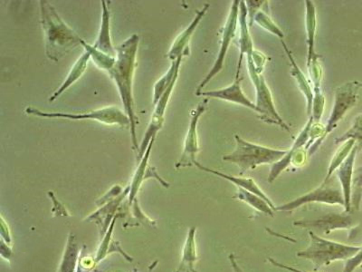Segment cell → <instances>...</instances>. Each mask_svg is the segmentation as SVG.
<instances>
[{"instance_id": "1", "label": "cell", "mask_w": 362, "mask_h": 272, "mask_svg": "<svg viewBox=\"0 0 362 272\" xmlns=\"http://www.w3.org/2000/svg\"><path fill=\"white\" fill-rule=\"evenodd\" d=\"M139 42H140V38L134 34L124 43L118 45L116 47L115 63L107 72L117 86L119 96L124 103V112L130 119L132 142L134 148H138L137 135H136L138 118L135 113L132 85H134L136 54H137Z\"/></svg>"}, {"instance_id": "2", "label": "cell", "mask_w": 362, "mask_h": 272, "mask_svg": "<svg viewBox=\"0 0 362 272\" xmlns=\"http://www.w3.org/2000/svg\"><path fill=\"white\" fill-rule=\"evenodd\" d=\"M40 3V21L45 35V55L54 62H58L69 52L85 44L66 22L61 18L56 8L45 0Z\"/></svg>"}, {"instance_id": "3", "label": "cell", "mask_w": 362, "mask_h": 272, "mask_svg": "<svg viewBox=\"0 0 362 272\" xmlns=\"http://www.w3.org/2000/svg\"><path fill=\"white\" fill-rule=\"evenodd\" d=\"M237 147L230 154L225 155L223 160L238 165L241 174L248 170H254L262 164L276 163L287 153V150L262 147L244 140L239 135H235Z\"/></svg>"}, {"instance_id": "4", "label": "cell", "mask_w": 362, "mask_h": 272, "mask_svg": "<svg viewBox=\"0 0 362 272\" xmlns=\"http://www.w3.org/2000/svg\"><path fill=\"white\" fill-rule=\"evenodd\" d=\"M309 235L311 238L310 245L303 251L298 252L297 256L311 261L317 267L328 266L332 262L347 260L354 257L361 249L360 247L322 239L313 232H310Z\"/></svg>"}, {"instance_id": "5", "label": "cell", "mask_w": 362, "mask_h": 272, "mask_svg": "<svg viewBox=\"0 0 362 272\" xmlns=\"http://www.w3.org/2000/svg\"><path fill=\"white\" fill-rule=\"evenodd\" d=\"M28 115L37 116L42 118H59L74 120H93L107 125L131 126L130 119L125 112L115 106H109L88 113H64V112H44L35 108H27L25 110Z\"/></svg>"}, {"instance_id": "6", "label": "cell", "mask_w": 362, "mask_h": 272, "mask_svg": "<svg viewBox=\"0 0 362 272\" xmlns=\"http://www.w3.org/2000/svg\"><path fill=\"white\" fill-rule=\"evenodd\" d=\"M239 6L240 1L239 0H234L232 2L230 12H229L228 21H226L224 28H223L221 50H219L218 57L215 61L214 66L210 69L209 73L206 74L205 79L199 84L198 89H197L196 96L202 92V89L209 83V81L221 72L223 66H224L225 58L226 53H228L229 45L235 37V32H237L238 22L239 18Z\"/></svg>"}, {"instance_id": "7", "label": "cell", "mask_w": 362, "mask_h": 272, "mask_svg": "<svg viewBox=\"0 0 362 272\" xmlns=\"http://www.w3.org/2000/svg\"><path fill=\"white\" fill-rule=\"evenodd\" d=\"M360 83H346L339 86L335 91L334 108H332L331 116L325 126V134L323 135L322 141L327 137L329 132L334 130L337 125L344 118L346 113L354 108L358 100V89Z\"/></svg>"}, {"instance_id": "8", "label": "cell", "mask_w": 362, "mask_h": 272, "mask_svg": "<svg viewBox=\"0 0 362 272\" xmlns=\"http://www.w3.org/2000/svg\"><path fill=\"white\" fill-rule=\"evenodd\" d=\"M209 99L202 100L194 110L192 121H190L189 130H187L185 142H184V150L180 161L176 164V168L189 167L197 163L196 155L199 152L198 140V124L199 118L206 111Z\"/></svg>"}, {"instance_id": "9", "label": "cell", "mask_w": 362, "mask_h": 272, "mask_svg": "<svg viewBox=\"0 0 362 272\" xmlns=\"http://www.w3.org/2000/svg\"><path fill=\"white\" fill-rule=\"evenodd\" d=\"M311 203H321L326 204H339L345 207V200L344 194L341 191L335 189V188L326 186V183H322L321 187L312 191L305 196L299 197L292 202L283 204L279 207H276V210L278 212H292V210L299 208L302 205Z\"/></svg>"}, {"instance_id": "10", "label": "cell", "mask_w": 362, "mask_h": 272, "mask_svg": "<svg viewBox=\"0 0 362 272\" xmlns=\"http://www.w3.org/2000/svg\"><path fill=\"white\" fill-rule=\"evenodd\" d=\"M255 89L257 90V103H255V106H257V113H259L262 121L279 125L280 128L291 134L289 126L286 125V123L284 121L276 111L273 98H272L269 87H268L266 79L262 74L259 83L255 86Z\"/></svg>"}, {"instance_id": "11", "label": "cell", "mask_w": 362, "mask_h": 272, "mask_svg": "<svg viewBox=\"0 0 362 272\" xmlns=\"http://www.w3.org/2000/svg\"><path fill=\"white\" fill-rule=\"evenodd\" d=\"M209 8V5L206 4L203 6L202 11H197L196 17L194 18L189 27H187L185 30H184L182 33L176 38L175 42H174L173 47L170 48L169 54H168V57L170 58L171 62L176 61L177 58H180V57L189 56V41L192 40L194 32H195L196 28H198V26L199 25L200 21H202L204 16L206 14V12H208Z\"/></svg>"}, {"instance_id": "12", "label": "cell", "mask_w": 362, "mask_h": 272, "mask_svg": "<svg viewBox=\"0 0 362 272\" xmlns=\"http://www.w3.org/2000/svg\"><path fill=\"white\" fill-rule=\"evenodd\" d=\"M243 79H235L231 86L219 90L206 91L199 94L198 96H205L206 98H215L224 100V101L238 103V105L245 106V108L254 110L257 113V106L245 96L243 90L240 86L241 81Z\"/></svg>"}, {"instance_id": "13", "label": "cell", "mask_w": 362, "mask_h": 272, "mask_svg": "<svg viewBox=\"0 0 362 272\" xmlns=\"http://www.w3.org/2000/svg\"><path fill=\"white\" fill-rule=\"evenodd\" d=\"M313 123V120L311 116H310L305 128H303L302 132H300L296 140L294 141L293 147L291 148L290 150H287V153L282 159H280L279 161H277L276 163L272 165L269 176H268V183H273L289 165L292 164L294 153L302 148L303 145L307 144L310 138V128H311Z\"/></svg>"}, {"instance_id": "14", "label": "cell", "mask_w": 362, "mask_h": 272, "mask_svg": "<svg viewBox=\"0 0 362 272\" xmlns=\"http://www.w3.org/2000/svg\"><path fill=\"white\" fill-rule=\"evenodd\" d=\"M247 8L245 1H240L239 6V18L238 21L240 23V35H239L238 47L240 53H239L238 66L237 70V76L235 79H240V68L242 60L245 56H252L254 52L253 41H252L251 35L249 34L247 26Z\"/></svg>"}, {"instance_id": "15", "label": "cell", "mask_w": 362, "mask_h": 272, "mask_svg": "<svg viewBox=\"0 0 362 272\" xmlns=\"http://www.w3.org/2000/svg\"><path fill=\"white\" fill-rule=\"evenodd\" d=\"M358 150L356 147L352 149L351 154L345 159L344 163L341 164L336 171L339 183L341 184L342 194H344L345 200V210L349 212L351 210V183L354 178V163L356 159Z\"/></svg>"}, {"instance_id": "16", "label": "cell", "mask_w": 362, "mask_h": 272, "mask_svg": "<svg viewBox=\"0 0 362 272\" xmlns=\"http://www.w3.org/2000/svg\"><path fill=\"white\" fill-rule=\"evenodd\" d=\"M195 165L200 170L205 171L206 173L215 174L216 176L223 178V179L228 180L230 181V183L235 184L238 188H242V189L247 190L248 192L257 194V196H259L262 199L266 200L273 210H276V207L274 205V203H272V200L268 198L263 191L257 186V184L255 183L253 179H250V178H241L228 176V174L221 173V171L210 169V168L203 166V165L198 163V162H197Z\"/></svg>"}, {"instance_id": "17", "label": "cell", "mask_w": 362, "mask_h": 272, "mask_svg": "<svg viewBox=\"0 0 362 272\" xmlns=\"http://www.w3.org/2000/svg\"><path fill=\"white\" fill-rule=\"evenodd\" d=\"M107 3L105 0L101 1L103 8L101 28L93 47L108 56L116 57V48L112 45L111 33H110V11Z\"/></svg>"}, {"instance_id": "18", "label": "cell", "mask_w": 362, "mask_h": 272, "mask_svg": "<svg viewBox=\"0 0 362 272\" xmlns=\"http://www.w3.org/2000/svg\"><path fill=\"white\" fill-rule=\"evenodd\" d=\"M281 41H282L284 50L286 52L287 57H288L291 62V74H292L294 79H296L297 84H298L299 89L302 91L303 96H305L307 101V113L311 116L313 102V89H312L311 85H310L308 81H307L305 74L302 72L298 64H297L296 60H294L292 52L290 51L288 47H287L286 43H284V40Z\"/></svg>"}, {"instance_id": "19", "label": "cell", "mask_w": 362, "mask_h": 272, "mask_svg": "<svg viewBox=\"0 0 362 272\" xmlns=\"http://www.w3.org/2000/svg\"><path fill=\"white\" fill-rule=\"evenodd\" d=\"M90 60V55L89 52L85 50L82 56L77 60L76 64L71 68L70 72L68 74L66 79L64 80L62 86L54 93L53 96H50L49 102H54V100H57L58 97L62 95L64 91H66L70 86H72L77 80H79L81 77H82L83 74L86 72L87 66H88Z\"/></svg>"}, {"instance_id": "20", "label": "cell", "mask_w": 362, "mask_h": 272, "mask_svg": "<svg viewBox=\"0 0 362 272\" xmlns=\"http://www.w3.org/2000/svg\"><path fill=\"white\" fill-rule=\"evenodd\" d=\"M196 227H192L187 233L185 246L183 249L182 259L175 272H198L194 268V264L198 261L195 244Z\"/></svg>"}, {"instance_id": "21", "label": "cell", "mask_w": 362, "mask_h": 272, "mask_svg": "<svg viewBox=\"0 0 362 272\" xmlns=\"http://www.w3.org/2000/svg\"><path fill=\"white\" fill-rule=\"evenodd\" d=\"M305 28L307 35V45H308V57L307 62L315 56V34H316V11L315 3L305 1Z\"/></svg>"}, {"instance_id": "22", "label": "cell", "mask_w": 362, "mask_h": 272, "mask_svg": "<svg viewBox=\"0 0 362 272\" xmlns=\"http://www.w3.org/2000/svg\"><path fill=\"white\" fill-rule=\"evenodd\" d=\"M184 57L177 58L176 61L171 62L170 67L167 73L160 80L157 81L154 86L153 105H156L158 100L163 96L165 91L168 89L176 77H179L180 67Z\"/></svg>"}, {"instance_id": "23", "label": "cell", "mask_w": 362, "mask_h": 272, "mask_svg": "<svg viewBox=\"0 0 362 272\" xmlns=\"http://www.w3.org/2000/svg\"><path fill=\"white\" fill-rule=\"evenodd\" d=\"M242 202L247 203L248 205L253 207L254 209L257 210L258 212H263L264 215L273 217V209L271 208L269 204L266 200L257 196V194L248 192V191L238 188L237 194L235 196Z\"/></svg>"}, {"instance_id": "24", "label": "cell", "mask_w": 362, "mask_h": 272, "mask_svg": "<svg viewBox=\"0 0 362 272\" xmlns=\"http://www.w3.org/2000/svg\"><path fill=\"white\" fill-rule=\"evenodd\" d=\"M155 138L151 141L150 145L147 149L146 153H145L144 157H142L141 160L140 164L137 168V170L135 171V174L134 176V180H132V186H130V200L132 202L134 200L136 193H137L139 188H140L142 181L146 180V174L148 170V158H150V154L151 151V148H153V145L154 144Z\"/></svg>"}, {"instance_id": "25", "label": "cell", "mask_w": 362, "mask_h": 272, "mask_svg": "<svg viewBox=\"0 0 362 272\" xmlns=\"http://www.w3.org/2000/svg\"><path fill=\"white\" fill-rule=\"evenodd\" d=\"M355 144H356V142H355L354 139H350V140L344 142V144L341 145V147L339 149L337 153H336L334 158H332L328 168L327 176H326L323 183H327V181L329 180V178L332 177V174H334V171H337L338 168L341 166V164L345 161V159L351 154Z\"/></svg>"}, {"instance_id": "26", "label": "cell", "mask_w": 362, "mask_h": 272, "mask_svg": "<svg viewBox=\"0 0 362 272\" xmlns=\"http://www.w3.org/2000/svg\"><path fill=\"white\" fill-rule=\"evenodd\" d=\"M354 139L356 144L358 153L362 150V113L354 120V125L344 135L335 139V144H342L346 141Z\"/></svg>"}, {"instance_id": "27", "label": "cell", "mask_w": 362, "mask_h": 272, "mask_svg": "<svg viewBox=\"0 0 362 272\" xmlns=\"http://www.w3.org/2000/svg\"><path fill=\"white\" fill-rule=\"evenodd\" d=\"M320 58H321V56H319V55L316 54L315 56L312 58L311 61L307 62L310 79H311L313 83V93L320 92V91H322L321 83L323 71Z\"/></svg>"}, {"instance_id": "28", "label": "cell", "mask_w": 362, "mask_h": 272, "mask_svg": "<svg viewBox=\"0 0 362 272\" xmlns=\"http://www.w3.org/2000/svg\"><path fill=\"white\" fill-rule=\"evenodd\" d=\"M254 21L257 22L260 27L269 31L270 33L277 35L278 38H281V40H283L284 38V32L274 24V22L272 21L267 13L260 11H257V14L255 16Z\"/></svg>"}, {"instance_id": "29", "label": "cell", "mask_w": 362, "mask_h": 272, "mask_svg": "<svg viewBox=\"0 0 362 272\" xmlns=\"http://www.w3.org/2000/svg\"><path fill=\"white\" fill-rule=\"evenodd\" d=\"M325 97L323 96L322 91L313 93V102L311 118L313 123H319L322 119L323 112H325Z\"/></svg>"}, {"instance_id": "30", "label": "cell", "mask_w": 362, "mask_h": 272, "mask_svg": "<svg viewBox=\"0 0 362 272\" xmlns=\"http://www.w3.org/2000/svg\"><path fill=\"white\" fill-rule=\"evenodd\" d=\"M245 3H247L249 26L252 27V25H253L255 16L257 14V11H258V8H259L261 6H263L264 1H262V0L261 1H251V0H249V1Z\"/></svg>"}, {"instance_id": "31", "label": "cell", "mask_w": 362, "mask_h": 272, "mask_svg": "<svg viewBox=\"0 0 362 272\" xmlns=\"http://www.w3.org/2000/svg\"><path fill=\"white\" fill-rule=\"evenodd\" d=\"M252 58H253L255 69H257L258 74H261L262 72H263L267 57L264 56V54L260 53V52L254 50Z\"/></svg>"}, {"instance_id": "32", "label": "cell", "mask_w": 362, "mask_h": 272, "mask_svg": "<svg viewBox=\"0 0 362 272\" xmlns=\"http://www.w3.org/2000/svg\"><path fill=\"white\" fill-rule=\"evenodd\" d=\"M354 186L355 187V193H361L362 192V166L358 167L354 174Z\"/></svg>"}, {"instance_id": "33", "label": "cell", "mask_w": 362, "mask_h": 272, "mask_svg": "<svg viewBox=\"0 0 362 272\" xmlns=\"http://www.w3.org/2000/svg\"><path fill=\"white\" fill-rule=\"evenodd\" d=\"M268 261H269L272 264L274 265V266H276V267L281 268H284V270L289 271L291 272H307V271L297 270V268L288 266V265H286V264H280V262H277L271 258L268 259Z\"/></svg>"}, {"instance_id": "34", "label": "cell", "mask_w": 362, "mask_h": 272, "mask_svg": "<svg viewBox=\"0 0 362 272\" xmlns=\"http://www.w3.org/2000/svg\"><path fill=\"white\" fill-rule=\"evenodd\" d=\"M229 261H230L231 266L234 272H244L242 268L238 266L237 261H235L234 254L229 255Z\"/></svg>"}, {"instance_id": "35", "label": "cell", "mask_w": 362, "mask_h": 272, "mask_svg": "<svg viewBox=\"0 0 362 272\" xmlns=\"http://www.w3.org/2000/svg\"><path fill=\"white\" fill-rule=\"evenodd\" d=\"M360 86H361V87H362V83H360Z\"/></svg>"}]
</instances>
